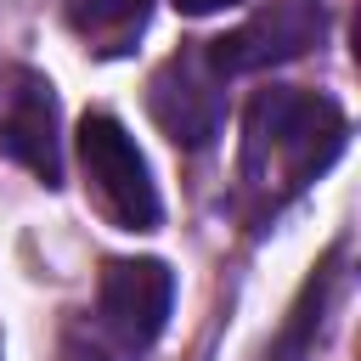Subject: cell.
<instances>
[{
	"mask_svg": "<svg viewBox=\"0 0 361 361\" xmlns=\"http://www.w3.org/2000/svg\"><path fill=\"white\" fill-rule=\"evenodd\" d=\"M350 141V118L333 96L299 85H265L243 107L237 203L248 226L276 220L310 180H322Z\"/></svg>",
	"mask_w": 361,
	"mask_h": 361,
	"instance_id": "cell-1",
	"label": "cell"
},
{
	"mask_svg": "<svg viewBox=\"0 0 361 361\" xmlns=\"http://www.w3.org/2000/svg\"><path fill=\"white\" fill-rule=\"evenodd\" d=\"M79 169H85V192L96 197V209L118 226V231H152L164 203L152 186V169L141 158V147L130 141V130L113 113H85L79 124Z\"/></svg>",
	"mask_w": 361,
	"mask_h": 361,
	"instance_id": "cell-3",
	"label": "cell"
},
{
	"mask_svg": "<svg viewBox=\"0 0 361 361\" xmlns=\"http://www.w3.org/2000/svg\"><path fill=\"white\" fill-rule=\"evenodd\" d=\"M231 6H243V0H175V11H186V17H214V11H231Z\"/></svg>",
	"mask_w": 361,
	"mask_h": 361,
	"instance_id": "cell-9",
	"label": "cell"
},
{
	"mask_svg": "<svg viewBox=\"0 0 361 361\" xmlns=\"http://www.w3.org/2000/svg\"><path fill=\"white\" fill-rule=\"evenodd\" d=\"M62 17L85 39V51L124 56L152 23V0H62Z\"/></svg>",
	"mask_w": 361,
	"mask_h": 361,
	"instance_id": "cell-8",
	"label": "cell"
},
{
	"mask_svg": "<svg viewBox=\"0 0 361 361\" xmlns=\"http://www.w3.org/2000/svg\"><path fill=\"white\" fill-rule=\"evenodd\" d=\"M338 282H344V243L305 276L288 322L276 327V338H271V350H265V361H310V350H316V338H322V327H327V316H333Z\"/></svg>",
	"mask_w": 361,
	"mask_h": 361,
	"instance_id": "cell-7",
	"label": "cell"
},
{
	"mask_svg": "<svg viewBox=\"0 0 361 361\" xmlns=\"http://www.w3.org/2000/svg\"><path fill=\"white\" fill-rule=\"evenodd\" d=\"M0 158L23 164L34 180H62V118L45 73L6 62L0 68Z\"/></svg>",
	"mask_w": 361,
	"mask_h": 361,
	"instance_id": "cell-5",
	"label": "cell"
},
{
	"mask_svg": "<svg viewBox=\"0 0 361 361\" xmlns=\"http://www.w3.org/2000/svg\"><path fill=\"white\" fill-rule=\"evenodd\" d=\"M175 305V276L164 259H107L96 305L68 327V361H141Z\"/></svg>",
	"mask_w": 361,
	"mask_h": 361,
	"instance_id": "cell-2",
	"label": "cell"
},
{
	"mask_svg": "<svg viewBox=\"0 0 361 361\" xmlns=\"http://www.w3.org/2000/svg\"><path fill=\"white\" fill-rule=\"evenodd\" d=\"M322 34H327L322 0H271L248 23H237L231 34L203 39V56L220 79H243V73H265V68H282V62L316 51Z\"/></svg>",
	"mask_w": 361,
	"mask_h": 361,
	"instance_id": "cell-4",
	"label": "cell"
},
{
	"mask_svg": "<svg viewBox=\"0 0 361 361\" xmlns=\"http://www.w3.org/2000/svg\"><path fill=\"white\" fill-rule=\"evenodd\" d=\"M147 107H152L158 130H164L169 141H180V147H209V141L220 135V124H226V79L209 68L203 39L186 45V51H175V56L152 73Z\"/></svg>",
	"mask_w": 361,
	"mask_h": 361,
	"instance_id": "cell-6",
	"label": "cell"
}]
</instances>
